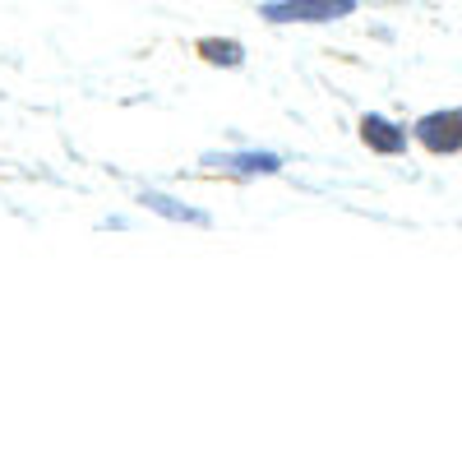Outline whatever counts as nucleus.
Masks as SVG:
<instances>
[{"instance_id":"nucleus-1","label":"nucleus","mask_w":462,"mask_h":462,"mask_svg":"<svg viewBox=\"0 0 462 462\" xmlns=\"http://www.w3.org/2000/svg\"><path fill=\"white\" fill-rule=\"evenodd\" d=\"M352 14L356 0H268V5H259V19L268 23H333Z\"/></svg>"},{"instance_id":"nucleus-2","label":"nucleus","mask_w":462,"mask_h":462,"mask_svg":"<svg viewBox=\"0 0 462 462\" xmlns=\"http://www.w3.org/2000/svg\"><path fill=\"white\" fill-rule=\"evenodd\" d=\"M411 139L430 152H462V106L430 111L411 125Z\"/></svg>"},{"instance_id":"nucleus-3","label":"nucleus","mask_w":462,"mask_h":462,"mask_svg":"<svg viewBox=\"0 0 462 462\" xmlns=\"http://www.w3.org/2000/svg\"><path fill=\"white\" fill-rule=\"evenodd\" d=\"M208 171H231V176H278L282 158L263 148H241V152H204L199 158Z\"/></svg>"},{"instance_id":"nucleus-4","label":"nucleus","mask_w":462,"mask_h":462,"mask_svg":"<svg viewBox=\"0 0 462 462\" xmlns=\"http://www.w3.org/2000/svg\"><path fill=\"white\" fill-rule=\"evenodd\" d=\"M361 139H365V148L370 152H383V158H398V152H407V130L402 125H393L389 116H379V111H370V116H361Z\"/></svg>"},{"instance_id":"nucleus-5","label":"nucleus","mask_w":462,"mask_h":462,"mask_svg":"<svg viewBox=\"0 0 462 462\" xmlns=\"http://www.w3.org/2000/svg\"><path fill=\"white\" fill-rule=\"evenodd\" d=\"M139 204H148L158 217H171V222H189V226H208L213 217L208 213H199V208H189V204H180V199H171V195H162V189H143L139 195Z\"/></svg>"},{"instance_id":"nucleus-6","label":"nucleus","mask_w":462,"mask_h":462,"mask_svg":"<svg viewBox=\"0 0 462 462\" xmlns=\"http://www.w3.org/2000/svg\"><path fill=\"white\" fill-rule=\"evenodd\" d=\"M195 51H199L208 65H222V69H236V65H245V47L236 42V37H199Z\"/></svg>"}]
</instances>
